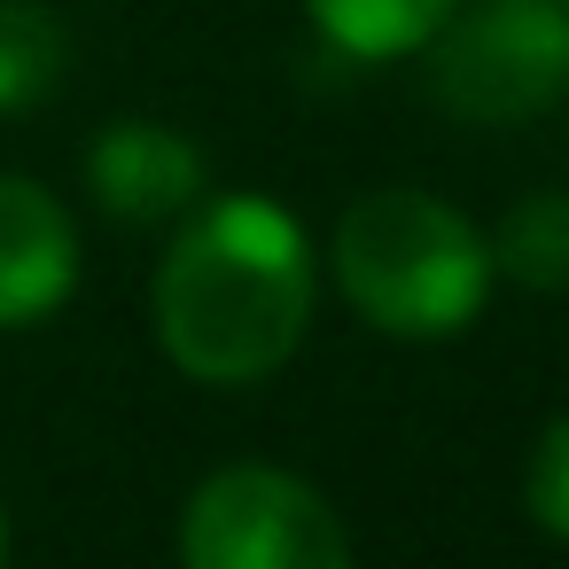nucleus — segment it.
<instances>
[{"label":"nucleus","mask_w":569,"mask_h":569,"mask_svg":"<svg viewBox=\"0 0 569 569\" xmlns=\"http://www.w3.org/2000/svg\"><path fill=\"white\" fill-rule=\"evenodd\" d=\"M312 320V242L266 196L203 203L157 273V336L196 382L273 375Z\"/></svg>","instance_id":"f257e3e1"},{"label":"nucleus","mask_w":569,"mask_h":569,"mask_svg":"<svg viewBox=\"0 0 569 569\" xmlns=\"http://www.w3.org/2000/svg\"><path fill=\"white\" fill-rule=\"evenodd\" d=\"M336 289L367 328L437 343L483 312L491 250L452 203L421 188H375L336 219Z\"/></svg>","instance_id":"f03ea898"},{"label":"nucleus","mask_w":569,"mask_h":569,"mask_svg":"<svg viewBox=\"0 0 569 569\" xmlns=\"http://www.w3.org/2000/svg\"><path fill=\"white\" fill-rule=\"evenodd\" d=\"M429 102L468 126H522L569 94V9L561 0H460L421 40Z\"/></svg>","instance_id":"7ed1b4c3"},{"label":"nucleus","mask_w":569,"mask_h":569,"mask_svg":"<svg viewBox=\"0 0 569 569\" xmlns=\"http://www.w3.org/2000/svg\"><path fill=\"white\" fill-rule=\"evenodd\" d=\"M180 561L188 569H351V538L312 483L266 460H234L196 483L180 515Z\"/></svg>","instance_id":"20e7f679"},{"label":"nucleus","mask_w":569,"mask_h":569,"mask_svg":"<svg viewBox=\"0 0 569 569\" xmlns=\"http://www.w3.org/2000/svg\"><path fill=\"white\" fill-rule=\"evenodd\" d=\"M87 188L118 227H164L180 211H196L203 196V157L188 133L149 126V118H118L94 133L87 149Z\"/></svg>","instance_id":"39448f33"},{"label":"nucleus","mask_w":569,"mask_h":569,"mask_svg":"<svg viewBox=\"0 0 569 569\" xmlns=\"http://www.w3.org/2000/svg\"><path fill=\"white\" fill-rule=\"evenodd\" d=\"M79 281V234L71 211L40 188L0 172V328L48 320Z\"/></svg>","instance_id":"423d86ee"},{"label":"nucleus","mask_w":569,"mask_h":569,"mask_svg":"<svg viewBox=\"0 0 569 569\" xmlns=\"http://www.w3.org/2000/svg\"><path fill=\"white\" fill-rule=\"evenodd\" d=\"M460 0H305V17L328 48L359 56V63H390V56H413Z\"/></svg>","instance_id":"0eeeda50"},{"label":"nucleus","mask_w":569,"mask_h":569,"mask_svg":"<svg viewBox=\"0 0 569 569\" xmlns=\"http://www.w3.org/2000/svg\"><path fill=\"white\" fill-rule=\"evenodd\" d=\"M63 63H71L63 17L40 0H0V118L40 110L63 87Z\"/></svg>","instance_id":"6e6552de"},{"label":"nucleus","mask_w":569,"mask_h":569,"mask_svg":"<svg viewBox=\"0 0 569 569\" xmlns=\"http://www.w3.org/2000/svg\"><path fill=\"white\" fill-rule=\"evenodd\" d=\"M483 250H491V273L522 281V289H569V196L507 203V219Z\"/></svg>","instance_id":"1a4fd4ad"},{"label":"nucleus","mask_w":569,"mask_h":569,"mask_svg":"<svg viewBox=\"0 0 569 569\" xmlns=\"http://www.w3.org/2000/svg\"><path fill=\"white\" fill-rule=\"evenodd\" d=\"M522 499H530V515L569 546V413L546 421V437H538V452H530V468H522Z\"/></svg>","instance_id":"9d476101"},{"label":"nucleus","mask_w":569,"mask_h":569,"mask_svg":"<svg viewBox=\"0 0 569 569\" xmlns=\"http://www.w3.org/2000/svg\"><path fill=\"white\" fill-rule=\"evenodd\" d=\"M0 561H9V507H0Z\"/></svg>","instance_id":"9b49d317"},{"label":"nucleus","mask_w":569,"mask_h":569,"mask_svg":"<svg viewBox=\"0 0 569 569\" xmlns=\"http://www.w3.org/2000/svg\"><path fill=\"white\" fill-rule=\"evenodd\" d=\"M561 9H569V0H561Z\"/></svg>","instance_id":"f8f14e48"}]
</instances>
